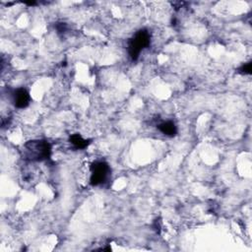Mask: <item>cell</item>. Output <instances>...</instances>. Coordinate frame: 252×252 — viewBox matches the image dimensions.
<instances>
[{"mask_svg": "<svg viewBox=\"0 0 252 252\" xmlns=\"http://www.w3.org/2000/svg\"><path fill=\"white\" fill-rule=\"evenodd\" d=\"M13 103L18 108H25L30 104L31 96L29 92L24 88H19L12 93Z\"/></svg>", "mask_w": 252, "mask_h": 252, "instance_id": "cell-4", "label": "cell"}, {"mask_svg": "<svg viewBox=\"0 0 252 252\" xmlns=\"http://www.w3.org/2000/svg\"><path fill=\"white\" fill-rule=\"evenodd\" d=\"M90 171H91V176H90L91 185L98 186L103 184L108 178V175L110 173V167L105 161L98 160L92 163Z\"/></svg>", "mask_w": 252, "mask_h": 252, "instance_id": "cell-3", "label": "cell"}, {"mask_svg": "<svg viewBox=\"0 0 252 252\" xmlns=\"http://www.w3.org/2000/svg\"><path fill=\"white\" fill-rule=\"evenodd\" d=\"M70 143L77 149H85L89 144L90 141L84 139L81 135L79 134H73L72 136H70L69 138Z\"/></svg>", "mask_w": 252, "mask_h": 252, "instance_id": "cell-6", "label": "cell"}, {"mask_svg": "<svg viewBox=\"0 0 252 252\" xmlns=\"http://www.w3.org/2000/svg\"><path fill=\"white\" fill-rule=\"evenodd\" d=\"M240 71L242 73H246V74H250L251 73V62H248L246 64H244L241 68Z\"/></svg>", "mask_w": 252, "mask_h": 252, "instance_id": "cell-7", "label": "cell"}, {"mask_svg": "<svg viewBox=\"0 0 252 252\" xmlns=\"http://www.w3.org/2000/svg\"><path fill=\"white\" fill-rule=\"evenodd\" d=\"M51 147L45 140H32L24 145V157L31 161H43L50 158Z\"/></svg>", "mask_w": 252, "mask_h": 252, "instance_id": "cell-1", "label": "cell"}, {"mask_svg": "<svg viewBox=\"0 0 252 252\" xmlns=\"http://www.w3.org/2000/svg\"><path fill=\"white\" fill-rule=\"evenodd\" d=\"M157 127L162 134L169 136V137H173L177 133V127H176L175 123L170 120L160 122Z\"/></svg>", "mask_w": 252, "mask_h": 252, "instance_id": "cell-5", "label": "cell"}, {"mask_svg": "<svg viewBox=\"0 0 252 252\" xmlns=\"http://www.w3.org/2000/svg\"><path fill=\"white\" fill-rule=\"evenodd\" d=\"M150 32L143 29L138 31L128 42V54L132 60H137L140 53L150 45Z\"/></svg>", "mask_w": 252, "mask_h": 252, "instance_id": "cell-2", "label": "cell"}]
</instances>
